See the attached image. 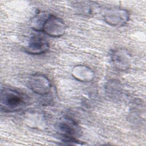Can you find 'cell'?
I'll return each mask as SVG.
<instances>
[{
  "label": "cell",
  "instance_id": "cell-5",
  "mask_svg": "<svg viewBox=\"0 0 146 146\" xmlns=\"http://www.w3.org/2000/svg\"><path fill=\"white\" fill-rule=\"evenodd\" d=\"M66 28V25L61 18L50 14L46 19L42 31L51 37H60L65 33Z\"/></svg>",
  "mask_w": 146,
  "mask_h": 146
},
{
  "label": "cell",
  "instance_id": "cell-8",
  "mask_svg": "<svg viewBox=\"0 0 146 146\" xmlns=\"http://www.w3.org/2000/svg\"><path fill=\"white\" fill-rule=\"evenodd\" d=\"M71 74L74 78L82 82H90L95 76L94 71L84 64H78L74 67Z\"/></svg>",
  "mask_w": 146,
  "mask_h": 146
},
{
  "label": "cell",
  "instance_id": "cell-11",
  "mask_svg": "<svg viewBox=\"0 0 146 146\" xmlns=\"http://www.w3.org/2000/svg\"><path fill=\"white\" fill-rule=\"evenodd\" d=\"M106 91L110 96H118L121 93V87L119 82L115 80H109L106 84Z\"/></svg>",
  "mask_w": 146,
  "mask_h": 146
},
{
  "label": "cell",
  "instance_id": "cell-7",
  "mask_svg": "<svg viewBox=\"0 0 146 146\" xmlns=\"http://www.w3.org/2000/svg\"><path fill=\"white\" fill-rule=\"evenodd\" d=\"M49 47V43L44 36L35 34L30 38L25 51L30 55H41L46 52Z\"/></svg>",
  "mask_w": 146,
  "mask_h": 146
},
{
  "label": "cell",
  "instance_id": "cell-1",
  "mask_svg": "<svg viewBox=\"0 0 146 146\" xmlns=\"http://www.w3.org/2000/svg\"><path fill=\"white\" fill-rule=\"evenodd\" d=\"M27 101L23 95L18 91L5 87L1 90L0 95L1 109L5 112H15L23 109Z\"/></svg>",
  "mask_w": 146,
  "mask_h": 146
},
{
  "label": "cell",
  "instance_id": "cell-3",
  "mask_svg": "<svg viewBox=\"0 0 146 146\" xmlns=\"http://www.w3.org/2000/svg\"><path fill=\"white\" fill-rule=\"evenodd\" d=\"M27 86L34 93L40 96H47L51 91V83L46 75L35 73L29 76L27 80Z\"/></svg>",
  "mask_w": 146,
  "mask_h": 146
},
{
  "label": "cell",
  "instance_id": "cell-9",
  "mask_svg": "<svg viewBox=\"0 0 146 146\" xmlns=\"http://www.w3.org/2000/svg\"><path fill=\"white\" fill-rule=\"evenodd\" d=\"M26 124L31 128H44L46 126V119L44 115L37 111L29 112L25 116Z\"/></svg>",
  "mask_w": 146,
  "mask_h": 146
},
{
  "label": "cell",
  "instance_id": "cell-10",
  "mask_svg": "<svg viewBox=\"0 0 146 146\" xmlns=\"http://www.w3.org/2000/svg\"><path fill=\"white\" fill-rule=\"evenodd\" d=\"M50 14L43 11H39L36 13L31 20V27L36 31H42L43 25Z\"/></svg>",
  "mask_w": 146,
  "mask_h": 146
},
{
  "label": "cell",
  "instance_id": "cell-4",
  "mask_svg": "<svg viewBox=\"0 0 146 146\" xmlns=\"http://www.w3.org/2000/svg\"><path fill=\"white\" fill-rule=\"evenodd\" d=\"M110 59L113 67L118 71H127L131 66V54L127 50L123 48H115L111 50Z\"/></svg>",
  "mask_w": 146,
  "mask_h": 146
},
{
  "label": "cell",
  "instance_id": "cell-2",
  "mask_svg": "<svg viewBox=\"0 0 146 146\" xmlns=\"http://www.w3.org/2000/svg\"><path fill=\"white\" fill-rule=\"evenodd\" d=\"M104 22L112 27H120L124 26L129 19V13L127 10L113 7L106 9L102 14Z\"/></svg>",
  "mask_w": 146,
  "mask_h": 146
},
{
  "label": "cell",
  "instance_id": "cell-6",
  "mask_svg": "<svg viewBox=\"0 0 146 146\" xmlns=\"http://www.w3.org/2000/svg\"><path fill=\"white\" fill-rule=\"evenodd\" d=\"M56 129L60 137L78 138L81 132L80 127L72 119L64 117L56 123Z\"/></svg>",
  "mask_w": 146,
  "mask_h": 146
},
{
  "label": "cell",
  "instance_id": "cell-12",
  "mask_svg": "<svg viewBox=\"0 0 146 146\" xmlns=\"http://www.w3.org/2000/svg\"><path fill=\"white\" fill-rule=\"evenodd\" d=\"M91 2L89 1H78L74 3V8L78 13L88 15L92 14V9L91 5Z\"/></svg>",
  "mask_w": 146,
  "mask_h": 146
}]
</instances>
